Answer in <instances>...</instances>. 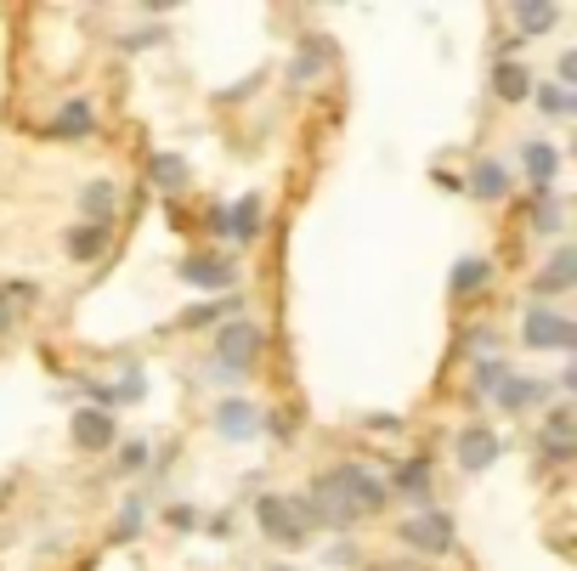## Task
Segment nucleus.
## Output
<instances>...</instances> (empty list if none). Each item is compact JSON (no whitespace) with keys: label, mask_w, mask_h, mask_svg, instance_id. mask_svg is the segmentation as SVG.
Wrapping results in <instances>:
<instances>
[{"label":"nucleus","mask_w":577,"mask_h":571,"mask_svg":"<svg viewBox=\"0 0 577 571\" xmlns=\"http://www.w3.org/2000/svg\"><path fill=\"white\" fill-rule=\"evenodd\" d=\"M289 503H295L300 526H351L362 515H380L391 503V492H385V481L373 476L368 464H334V469L318 476L312 492H300Z\"/></svg>","instance_id":"nucleus-1"},{"label":"nucleus","mask_w":577,"mask_h":571,"mask_svg":"<svg viewBox=\"0 0 577 571\" xmlns=\"http://www.w3.org/2000/svg\"><path fill=\"white\" fill-rule=\"evenodd\" d=\"M261 351H266V328H261V323H250V317H232V323H221V328H216L210 374H221V380H244L250 368L261 362Z\"/></svg>","instance_id":"nucleus-2"},{"label":"nucleus","mask_w":577,"mask_h":571,"mask_svg":"<svg viewBox=\"0 0 577 571\" xmlns=\"http://www.w3.org/2000/svg\"><path fill=\"white\" fill-rule=\"evenodd\" d=\"M453 537H459L453 515H441L436 503L402 521V544H407V549H419V555H448V549H453Z\"/></svg>","instance_id":"nucleus-3"},{"label":"nucleus","mask_w":577,"mask_h":571,"mask_svg":"<svg viewBox=\"0 0 577 571\" xmlns=\"http://www.w3.org/2000/svg\"><path fill=\"white\" fill-rule=\"evenodd\" d=\"M521 340L532 351H572L577 346V323L566 312H555V306H532L527 323H521Z\"/></svg>","instance_id":"nucleus-4"},{"label":"nucleus","mask_w":577,"mask_h":571,"mask_svg":"<svg viewBox=\"0 0 577 571\" xmlns=\"http://www.w3.org/2000/svg\"><path fill=\"white\" fill-rule=\"evenodd\" d=\"M255 526L272 537V544H284V549H300V544H305V526H300L295 503H289L284 492H261V498H255Z\"/></svg>","instance_id":"nucleus-5"},{"label":"nucleus","mask_w":577,"mask_h":571,"mask_svg":"<svg viewBox=\"0 0 577 571\" xmlns=\"http://www.w3.org/2000/svg\"><path fill=\"white\" fill-rule=\"evenodd\" d=\"M68 435H74L80 453H108V447L119 442V424H114V413H102V408H74V419H68Z\"/></svg>","instance_id":"nucleus-6"},{"label":"nucleus","mask_w":577,"mask_h":571,"mask_svg":"<svg viewBox=\"0 0 577 571\" xmlns=\"http://www.w3.org/2000/svg\"><path fill=\"white\" fill-rule=\"evenodd\" d=\"M182 283H193V289H204V294H227V289L238 283V266L221 260V255H187V260H182Z\"/></svg>","instance_id":"nucleus-7"},{"label":"nucleus","mask_w":577,"mask_h":571,"mask_svg":"<svg viewBox=\"0 0 577 571\" xmlns=\"http://www.w3.org/2000/svg\"><path fill=\"white\" fill-rule=\"evenodd\" d=\"M538 447H543V458H550V464H572L577 458V435H572V408H566V401H561V408H550Z\"/></svg>","instance_id":"nucleus-8"},{"label":"nucleus","mask_w":577,"mask_h":571,"mask_svg":"<svg viewBox=\"0 0 577 571\" xmlns=\"http://www.w3.org/2000/svg\"><path fill=\"white\" fill-rule=\"evenodd\" d=\"M487 464H498V435L487 424H464L459 430V469L464 476H482Z\"/></svg>","instance_id":"nucleus-9"},{"label":"nucleus","mask_w":577,"mask_h":571,"mask_svg":"<svg viewBox=\"0 0 577 571\" xmlns=\"http://www.w3.org/2000/svg\"><path fill=\"white\" fill-rule=\"evenodd\" d=\"M261 408L255 401H244V396H232V401H221L216 408V435H227V442H250V435H261Z\"/></svg>","instance_id":"nucleus-10"},{"label":"nucleus","mask_w":577,"mask_h":571,"mask_svg":"<svg viewBox=\"0 0 577 571\" xmlns=\"http://www.w3.org/2000/svg\"><path fill=\"white\" fill-rule=\"evenodd\" d=\"M385 492H396L402 503H419V510H430V458H425V453L402 458V464H396V481H391Z\"/></svg>","instance_id":"nucleus-11"},{"label":"nucleus","mask_w":577,"mask_h":571,"mask_svg":"<svg viewBox=\"0 0 577 571\" xmlns=\"http://www.w3.org/2000/svg\"><path fill=\"white\" fill-rule=\"evenodd\" d=\"M91 130H96V108L85 103V96H68V103L57 108V119H51L46 137H51V142H85Z\"/></svg>","instance_id":"nucleus-12"},{"label":"nucleus","mask_w":577,"mask_h":571,"mask_svg":"<svg viewBox=\"0 0 577 571\" xmlns=\"http://www.w3.org/2000/svg\"><path fill=\"white\" fill-rule=\"evenodd\" d=\"M521 159H527V176H532V193H555V182H561V153H555V142H527L521 148Z\"/></svg>","instance_id":"nucleus-13"},{"label":"nucleus","mask_w":577,"mask_h":571,"mask_svg":"<svg viewBox=\"0 0 577 571\" xmlns=\"http://www.w3.org/2000/svg\"><path fill=\"white\" fill-rule=\"evenodd\" d=\"M261 215H266L261 193H244L238 205H227V238H232V244H250V238H261Z\"/></svg>","instance_id":"nucleus-14"},{"label":"nucleus","mask_w":577,"mask_h":571,"mask_svg":"<svg viewBox=\"0 0 577 571\" xmlns=\"http://www.w3.org/2000/svg\"><path fill=\"white\" fill-rule=\"evenodd\" d=\"M572 283H577V249H572V244H561V249H555V260L532 278V294H566Z\"/></svg>","instance_id":"nucleus-15"},{"label":"nucleus","mask_w":577,"mask_h":571,"mask_svg":"<svg viewBox=\"0 0 577 571\" xmlns=\"http://www.w3.org/2000/svg\"><path fill=\"white\" fill-rule=\"evenodd\" d=\"M543 396H550V391H543V380H527V374H509L504 385H498V408L504 413H532L538 408V401Z\"/></svg>","instance_id":"nucleus-16"},{"label":"nucleus","mask_w":577,"mask_h":571,"mask_svg":"<svg viewBox=\"0 0 577 571\" xmlns=\"http://www.w3.org/2000/svg\"><path fill=\"white\" fill-rule=\"evenodd\" d=\"M108 244H114V221H80L74 232H68V255L74 260H96Z\"/></svg>","instance_id":"nucleus-17"},{"label":"nucleus","mask_w":577,"mask_h":571,"mask_svg":"<svg viewBox=\"0 0 577 571\" xmlns=\"http://www.w3.org/2000/svg\"><path fill=\"white\" fill-rule=\"evenodd\" d=\"M334 62V51H328V40H305L300 51H295V62H289V85H305V80H318L323 69Z\"/></svg>","instance_id":"nucleus-18"},{"label":"nucleus","mask_w":577,"mask_h":571,"mask_svg":"<svg viewBox=\"0 0 577 571\" xmlns=\"http://www.w3.org/2000/svg\"><path fill=\"white\" fill-rule=\"evenodd\" d=\"M487 283H493V260H487V255H464V260L453 266V294H459V300L482 294Z\"/></svg>","instance_id":"nucleus-19"},{"label":"nucleus","mask_w":577,"mask_h":571,"mask_svg":"<svg viewBox=\"0 0 577 571\" xmlns=\"http://www.w3.org/2000/svg\"><path fill=\"white\" fill-rule=\"evenodd\" d=\"M470 193L487 198V205H498V198H509V171H504L498 159H482V164L470 171Z\"/></svg>","instance_id":"nucleus-20"},{"label":"nucleus","mask_w":577,"mask_h":571,"mask_svg":"<svg viewBox=\"0 0 577 571\" xmlns=\"http://www.w3.org/2000/svg\"><path fill=\"white\" fill-rule=\"evenodd\" d=\"M114 205H119V187H114L108 176H96V182L80 187V210H85V221H108Z\"/></svg>","instance_id":"nucleus-21"},{"label":"nucleus","mask_w":577,"mask_h":571,"mask_svg":"<svg viewBox=\"0 0 577 571\" xmlns=\"http://www.w3.org/2000/svg\"><path fill=\"white\" fill-rule=\"evenodd\" d=\"M148 182H153L159 193H182V187H187V159H182V153H153V159H148Z\"/></svg>","instance_id":"nucleus-22"},{"label":"nucleus","mask_w":577,"mask_h":571,"mask_svg":"<svg viewBox=\"0 0 577 571\" xmlns=\"http://www.w3.org/2000/svg\"><path fill=\"white\" fill-rule=\"evenodd\" d=\"M493 91L504 96V103H521V96H532V74L521 69V62H493Z\"/></svg>","instance_id":"nucleus-23"},{"label":"nucleus","mask_w":577,"mask_h":571,"mask_svg":"<svg viewBox=\"0 0 577 571\" xmlns=\"http://www.w3.org/2000/svg\"><path fill=\"white\" fill-rule=\"evenodd\" d=\"M532 103L543 108V114H550V119H572L577 114V91H566V85H532Z\"/></svg>","instance_id":"nucleus-24"},{"label":"nucleus","mask_w":577,"mask_h":571,"mask_svg":"<svg viewBox=\"0 0 577 571\" xmlns=\"http://www.w3.org/2000/svg\"><path fill=\"white\" fill-rule=\"evenodd\" d=\"M555 7L550 0H516V23H521V35H543V28H555Z\"/></svg>","instance_id":"nucleus-25"},{"label":"nucleus","mask_w":577,"mask_h":571,"mask_svg":"<svg viewBox=\"0 0 577 571\" xmlns=\"http://www.w3.org/2000/svg\"><path fill=\"white\" fill-rule=\"evenodd\" d=\"M509 380V362L504 357H482L475 362V391H487V396H498V385Z\"/></svg>","instance_id":"nucleus-26"},{"label":"nucleus","mask_w":577,"mask_h":571,"mask_svg":"<svg viewBox=\"0 0 577 571\" xmlns=\"http://www.w3.org/2000/svg\"><path fill=\"white\" fill-rule=\"evenodd\" d=\"M148 396V374H142V362H125V374L114 385V401H142Z\"/></svg>","instance_id":"nucleus-27"},{"label":"nucleus","mask_w":577,"mask_h":571,"mask_svg":"<svg viewBox=\"0 0 577 571\" xmlns=\"http://www.w3.org/2000/svg\"><path fill=\"white\" fill-rule=\"evenodd\" d=\"M561 198L555 193H538V215H532V232H561Z\"/></svg>","instance_id":"nucleus-28"},{"label":"nucleus","mask_w":577,"mask_h":571,"mask_svg":"<svg viewBox=\"0 0 577 571\" xmlns=\"http://www.w3.org/2000/svg\"><path fill=\"white\" fill-rule=\"evenodd\" d=\"M142 515H148V503H142V498H125V510H119V526H114V532H119V544H130V537L142 532Z\"/></svg>","instance_id":"nucleus-29"},{"label":"nucleus","mask_w":577,"mask_h":571,"mask_svg":"<svg viewBox=\"0 0 577 571\" xmlns=\"http://www.w3.org/2000/svg\"><path fill=\"white\" fill-rule=\"evenodd\" d=\"M232 306H238L232 294H227V300H204V306H193L182 323H187V328H204V323H216V317H221V312H232Z\"/></svg>","instance_id":"nucleus-30"},{"label":"nucleus","mask_w":577,"mask_h":571,"mask_svg":"<svg viewBox=\"0 0 577 571\" xmlns=\"http://www.w3.org/2000/svg\"><path fill=\"white\" fill-rule=\"evenodd\" d=\"M119 469H125V476H136V469H148V442H125Z\"/></svg>","instance_id":"nucleus-31"},{"label":"nucleus","mask_w":577,"mask_h":571,"mask_svg":"<svg viewBox=\"0 0 577 571\" xmlns=\"http://www.w3.org/2000/svg\"><path fill=\"white\" fill-rule=\"evenodd\" d=\"M159 40H164V28H136V35H125L119 46H125V51H148V46H159Z\"/></svg>","instance_id":"nucleus-32"},{"label":"nucleus","mask_w":577,"mask_h":571,"mask_svg":"<svg viewBox=\"0 0 577 571\" xmlns=\"http://www.w3.org/2000/svg\"><path fill=\"white\" fill-rule=\"evenodd\" d=\"M572 80H577V51H561V80H555V85L572 91Z\"/></svg>","instance_id":"nucleus-33"},{"label":"nucleus","mask_w":577,"mask_h":571,"mask_svg":"<svg viewBox=\"0 0 577 571\" xmlns=\"http://www.w3.org/2000/svg\"><path fill=\"white\" fill-rule=\"evenodd\" d=\"M255 85H261V74H250V80H238V85H227L221 96H227V103H238V96H250Z\"/></svg>","instance_id":"nucleus-34"},{"label":"nucleus","mask_w":577,"mask_h":571,"mask_svg":"<svg viewBox=\"0 0 577 571\" xmlns=\"http://www.w3.org/2000/svg\"><path fill=\"white\" fill-rule=\"evenodd\" d=\"M18 323V306H12V300H7V289H0V334H7Z\"/></svg>","instance_id":"nucleus-35"},{"label":"nucleus","mask_w":577,"mask_h":571,"mask_svg":"<svg viewBox=\"0 0 577 571\" xmlns=\"http://www.w3.org/2000/svg\"><path fill=\"white\" fill-rule=\"evenodd\" d=\"M204 221H210V232H221V238H227V205H210V215H204Z\"/></svg>","instance_id":"nucleus-36"}]
</instances>
